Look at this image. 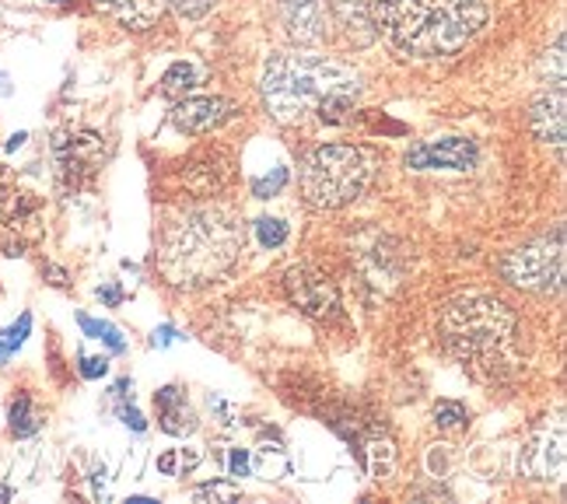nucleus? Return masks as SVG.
<instances>
[{
	"mask_svg": "<svg viewBox=\"0 0 567 504\" xmlns=\"http://www.w3.org/2000/svg\"><path fill=\"white\" fill-rule=\"evenodd\" d=\"M554 63V84H564V35H557L554 50H547V60H543V74L550 71Z\"/></svg>",
	"mask_w": 567,
	"mask_h": 504,
	"instance_id": "obj_24",
	"label": "nucleus"
},
{
	"mask_svg": "<svg viewBox=\"0 0 567 504\" xmlns=\"http://www.w3.org/2000/svg\"><path fill=\"white\" fill-rule=\"evenodd\" d=\"M162 4H172L186 18H200V14H207L214 8V0H162Z\"/></svg>",
	"mask_w": 567,
	"mask_h": 504,
	"instance_id": "obj_25",
	"label": "nucleus"
},
{
	"mask_svg": "<svg viewBox=\"0 0 567 504\" xmlns=\"http://www.w3.org/2000/svg\"><path fill=\"white\" fill-rule=\"evenodd\" d=\"M284 288H288V298L295 301V309L305 312L309 319H333L340 312V295L337 284L312 270V267H295L284 277Z\"/></svg>",
	"mask_w": 567,
	"mask_h": 504,
	"instance_id": "obj_8",
	"label": "nucleus"
},
{
	"mask_svg": "<svg viewBox=\"0 0 567 504\" xmlns=\"http://www.w3.org/2000/svg\"><path fill=\"white\" fill-rule=\"evenodd\" d=\"M47 4H68V0H47Z\"/></svg>",
	"mask_w": 567,
	"mask_h": 504,
	"instance_id": "obj_33",
	"label": "nucleus"
},
{
	"mask_svg": "<svg viewBox=\"0 0 567 504\" xmlns=\"http://www.w3.org/2000/svg\"><path fill=\"white\" fill-rule=\"evenodd\" d=\"M372 29L400 56H452L484 29V0H368Z\"/></svg>",
	"mask_w": 567,
	"mask_h": 504,
	"instance_id": "obj_2",
	"label": "nucleus"
},
{
	"mask_svg": "<svg viewBox=\"0 0 567 504\" xmlns=\"http://www.w3.org/2000/svg\"><path fill=\"white\" fill-rule=\"evenodd\" d=\"M375 158L358 144H322L309 151L298 168L305 204L316 210H340L368 189Z\"/></svg>",
	"mask_w": 567,
	"mask_h": 504,
	"instance_id": "obj_5",
	"label": "nucleus"
},
{
	"mask_svg": "<svg viewBox=\"0 0 567 504\" xmlns=\"http://www.w3.org/2000/svg\"><path fill=\"white\" fill-rule=\"evenodd\" d=\"M109 371V361L105 358H89V354H81V376L84 379H102Z\"/></svg>",
	"mask_w": 567,
	"mask_h": 504,
	"instance_id": "obj_27",
	"label": "nucleus"
},
{
	"mask_svg": "<svg viewBox=\"0 0 567 504\" xmlns=\"http://www.w3.org/2000/svg\"><path fill=\"white\" fill-rule=\"evenodd\" d=\"M8 421H11V434L14 438H29L42 428V418H39V410L29 397H18L11 403V413H8Z\"/></svg>",
	"mask_w": 567,
	"mask_h": 504,
	"instance_id": "obj_16",
	"label": "nucleus"
},
{
	"mask_svg": "<svg viewBox=\"0 0 567 504\" xmlns=\"http://www.w3.org/2000/svg\"><path fill=\"white\" fill-rule=\"evenodd\" d=\"M564 235H539L533 243L512 249L501 259V277H505L512 288L533 291V295H554L564 284Z\"/></svg>",
	"mask_w": 567,
	"mask_h": 504,
	"instance_id": "obj_6",
	"label": "nucleus"
},
{
	"mask_svg": "<svg viewBox=\"0 0 567 504\" xmlns=\"http://www.w3.org/2000/svg\"><path fill=\"white\" fill-rule=\"evenodd\" d=\"M78 322H81V330H84V337H92V340H102L113 354H123L126 350V340H123V333L116 330L113 322H99V319H92V316H78Z\"/></svg>",
	"mask_w": 567,
	"mask_h": 504,
	"instance_id": "obj_17",
	"label": "nucleus"
},
{
	"mask_svg": "<svg viewBox=\"0 0 567 504\" xmlns=\"http://www.w3.org/2000/svg\"><path fill=\"white\" fill-rule=\"evenodd\" d=\"M155 407H158V424H162V431L172 434V438H186V434L196 431V424H200V421H196V410L189 407L186 392L179 385L158 389L155 392Z\"/></svg>",
	"mask_w": 567,
	"mask_h": 504,
	"instance_id": "obj_13",
	"label": "nucleus"
},
{
	"mask_svg": "<svg viewBox=\"0 0 567 504\" xmlns=\"http://www.w3.org/2000/svg\"><path fill=\"white\" fill-rule=\"evenodd\" d=\"M434 424H439L442 431L466 428L470 424V410L463 403H455V400H442L439 407H434Z\"/></svg>",
	"mask_w": 567,
	"mask_h": 504,
	"instance_id": "obj_21",
	"label": "nucleus"
},
{
	"mask_svg": "<svg viewBox=\"0 0 567 504\" xmlns=\"http://www.w3.org/2000/svg\"><path fill=\"white\" fill-rule=\"evenodd\" d=\"M515 333H518L515 312L501 298L484 295V291L452 298L439 319L442 343L455 358L473 361V364L501 361L508 354Z\"/></svg>",
	"mask_w": 567,
	"mask_h": 504,
	"instance_id": "obj_4",
	"label": "nucleus"
},
{
	"mask_svg": "<svg viewBox=\"0 0 567 504\" xmlns=\"http://www.w3.org/2000/svg\"><path fill=\"white\" fill-rule=\"evenodd\" d=\"M364 466L375 480H385L392 473V466H396V449H392L385 434H372L364 442Z\"/></svg>",
	"mask_w": 567,
	"mask_h": 504,
	"instance_id": "obj_15",
	"label": "nucleus"
},
{
	"mask_svg": "<svg viewBox=\"0 0 567 504\" xmlns=\"http://www.w3.org/2000/svg\"><path fill=\"white\" fill-rule=\"evenodd\" d=\"M529 126L536 141L564 147V130H567V102H564V84H557L554 92H543L533 109H529Z\"/></svg>",
	"mask_w": 567,
	"mask_h": 504,
	"instance_id": "obj_11",
	"label": "nucleus"
},
{
	"mask_svg": "<svg viewBox=\"0 0 567 504\" xmlns=\"http://www.w3.org/2000/svg\"><path fill=\"white\" fill-rule=\"evenodd\" d=\"M32 333V316L25 312L14 326H8V330H0V364H8L11 354H18V347L29 340Z\"/></svg>",
	"mask_w": 567,
	"mask_h": 504,
	"instance_id": "obj_19",
	"label": "nucleus"
},
{
	"mask_svg": "<svg viewBox=\"0 0 567 504\" xmlns=\"http://www.w3.org/2000/svg\"><path fill=\"white\" fill-rule=\"evenodd\" d=\"M259 92H264L267 113L284 126L301 123L312 113L322 123H343L364 92V81L354 68L330 56L277 53L264 63Z\"/></svg>",
	"mask_w": 567,
	"mask_h": 504,
	"instance_id": "obj_1",
	"label": "nucleus"
},
{
	"mask_svg": "<svg viewBox=\"0 0 567 504\" xmlns=\"http://www.w3.org/2000/svg\"><path fill=\"white\" fill-rule=\"evenodd\" d=\"M280 14L295 42H319L326 35V0H280Z\"/></svg>",
	"mask_w": 567,
	"mask_h": 504,
	"instance_id": "obj_12",
	"label": "nucleus"
},
{
	"mask_svg": "<svg viewBox=\"0 0 567 504\" xmlns=\"http://www.w3.org/2000/svg\"><path fill=\"white\" fill-rule=\"evenodd\" d=\"M120 418H123L126 428H134V431H144V428H147L144 413H141L137 407H120Z\"/></svg>",
	"mask_w": 567,
	"mask_h": 504,
	"instance_id": "obj_29",
	"label": "nucleus"
},
{
	"mask_svg": "<svg viewBox=\"0 0 567 504\" xmlns=\"http://www.w3.org/2000/svg\"><path fill=\"white\" fill-rule=\"evenodd\" d=\"M246 249L243 222L225 207H207L186 214L162 243L158 267L168 284L176 288H204L221 280L235 259Z\"/></svg>",
	"mask_w": 567,
	"mask_h": 504,
	"instance_id": "obj_3",
	"label": "nucleus"
},
{
	"mask_svg": "<svg viewBox=\"0 0 567 504\" xmlns=\"http://www.w3.org/2000/svg\"><path fill=\"white\" fill-rule=\"evenodd\" d=\"M95 8L105 11L109 18H116L120 25L144 32L162 18V0H95Z\"/></svg>",
	"mask_w": 567,
	"mask_h": 504,
	"instance_id": "obj_14",
	"label": "nucleus"
},
{
	"mask_svg": "<svg viewBox=\"0 0 567 504\" xmlns=\"http://www.w3.org/2000/svg\"><path fill=\"white\" fill-rule=\"evenodd\" d=\"M480 158V151L466 137H449V141H427L406 151V168L413 172H431V168H449V172H470Z\"/></svg>",
	"mask_w": 567,
	"mask_h": 504,
	"instance_id": "obj_9",
	"label": "nucleus"
},
{
	"mask_svg": "<svg viewBox=\"0 0 567 504\" xmlns=\"http://www.w3.org/2000/svg\"><path fill=\"white\" fill-rule=\"evenodd\" d=\"M228 473L231 476H246L249 473V452L246 449H231V455H228Z\"/></svg>",
	"mask_w": 567,
	"mask_h": 504,
	"instance_id": "obj_28",
	"label": "nucleus"
},
{
	"mask_svg": "<svg viewBox=\"0 0 567 504\" xmlns=\"http://www.w3.org/2000/svg\"><path fill=\"white\" fill-rule=\"evenodd\" d=\"M288 179H291L288 168H274V175H264V179L252 183V196L256 200H270V196H277L284 186H288Z\"/></svg>",
	"mask_w": 567,
	"mask_h": 504,
	"instance_id": "obj_23",
	"label": "nucleus"
},
{
	"mask_svg": "<svg viewBox=\"0 0 567 504\" xmlns=\"http://www.w3.org/2000/svg\"><path fill=\"white\" fill-rule=\"evenodd\" d=\"M567 463V442H564V421H547L518 452V473L533 484H560Z\"/></svg>",
	"mask_w": 567,
	"mask_h": 504,
	"instance_id": "obj_7",
	"label": "nucleus"
},
{
	"mask_svg": "<svg viewBox=\"0 0 567 504\" xmlns=\"http://www.w3.org/2000/svg\"><path fill=\"white\" fill-rule=\"evenodd\" d=\"M288 222H280V217H259L256 222V238H259V246L264 249H280L284 243H288Z\"/></svg>",
	"mask_w": 567,
	"mask_h": 504,
	"instance_id": "obj_20",
	"label": "nucleus"
},
{
	"mask_svg": "<svg viewBox=\"0 0 567 504\" xmlns=\"http://www.w3.org/2000/svg\"><path fill=\"white\" fill-rule=\"evenodd\" d=\"M235 116V102L221 95H204V99H183L172 109V123L179 134H210V130L225 126Z\"/></svg>",
	"mask_w": 567,
	"mask_h": 504,
	"instance_id": "obj_10",
	"label": "nucleus"
},
{
	"mask_svg": "<svg viewBox=\"0 0 567 504\" xmlns=\"http://www.w3.org/2000/svg\"><path fill=\"white\" fill-rule=\"evenodd\" d=\"M193 84H196L193 63H172V68L165 71V78H162V95L179 99V95H186V92H189Z\"/></svg>",
	"mask_w": 567,
	"mask_h": 504,
	"instance_id": "obj_18",
	"label": "nucleus"
},
{
	"mask_svg": "<svg viewBox=\"0 0 567 504\" xmlns=\"http://www.w3.org/2000/svg\"><path fill=\"white\" fill-rule=\"evenodd\" d=\"M172 340H176V330H172V326H162V333H155V347H165Z\"/></svg>",
	"mask_w": 567,
	"mask_h": 504,
	"instance_id": "obj_30",
	"label": "nucleus"
},
{
	"mask_svg": "<svg viewBox=\"0 0 567 504\" xmlns=\"http://www.w3.org/2000/svg\"><path fill=\"white\" fill-rule=\"evenodd\" d=\"M243 497V491H238L235 484H228V480H214V484H204V487H196L193 491V501H200V504H207V501H214V504H228V501H238Z\"/></svg>",
	"mask_w": 567,
	"mask_h": 504,
	"instance_id": "obj_22",
	"label": "nucleus"
},
{
	"mask_svg": "<svg viewBox=\"0 0 567 504\" xmlns=\"http://www.w3.org/2000/svg\"><path fill=\"white\" fill-rule=\"evenodd\" d=\"M14 497V491L11 487H0V501H11Z\"/></svg>",
	"mask_w": 567,
	"mask_h": 504,
	"instance_id": "obj_32",
	"label": "nucleus"
},
{
	"mask_svg": "<svg viewBox=\"0 0 567 504\" xmlns=\"http://www.w3.org/2000/svg\"><path fill=\"white\" fill-rule=\"evenodd\" d=\"M158 473H165V476H186V470H183V449L165 452L158 459Z\"/></svg>",
	"mask_w": 567,
	"mask_h": 504,
	"instance_id": "obj_26",
	"label": "nucleus"
},
{
	"mask_svg": "<svg viewBox=\"0 0 567 504\" xmlns=\"http://www.w3.org/2000/svg\"><path fill=\"white\" fill-rule=\"evenodd\" d=\"M21 144H25V134H14V137L8 141V151H18Z\"/></svg>",
	"mask_w": 567,
	"mask_h": 504,
	"instance_id": "obj_31",
	"label": "nucleus"
}]
</instances>
